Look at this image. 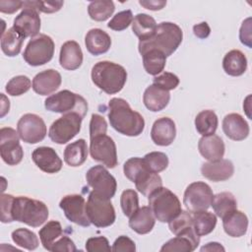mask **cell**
Returning a JSON list of instances; mask_svg holds the SVG:
<instances>
[{"label": "cell", "instance_id": "1", "mask_svg": "<svg viewBox=\"0 0 252 252\" xmlns=\"http://www.w3.org/2000/svg\"><path fill=\"white\" fill-rule=\"evenodd\" d=\"M108 107L109 123L115 131L129 137L142 134L145 128V120L139 112L130 107L125 99L113 97L109 100Z\"/></svg>", "mask_w": 252, "mask_h": 252}, {"label": "cell", "instance_id": "2", "mask_svg": "<svg viewBox=\"0 0 252 252\" xmlns=\"http://www.w3.org/2000/svg\"><path fill=\"white\" fill-rule=\"evenodd\" d=\"M182 38L183 32L179 26L171 22H162L158 25L152 36L139 40V52L143 55L149 50L156 49L167 57L176 51L182 42Z\"/></svg>", "mask_w": 252, "mask_h": 252}, {"label": "cell", "instance_id": "3", "mask_svg": "<svg viewBox=\"0 0 252 252\" xmlns=\"http://www.w3.org/2000/svg\"><path fill=\"white\" fill-rule=\"evenodd\" d=\"M91 75L93 83L107 94L119 93L127 81V72L124 67L111 61L95 63Z\"/></svg>", "mask_w": 252, "mask_h": 252}, {"label": "cell", "instance_id": "4", "mask_svg": "<svg viewBox=\"0 0 252 252\" xmlns=\"http://www.w3.org/2000/svg\"><path fill=\"white\" fill-rule=\"evenodd\" d=\"M47 206L38 200L26 196L15 197L12 206V218L14 220L24 222L32 227H38L48 218Z\"/></svg>", "mask_w": 252, "mask_h": 252}, {"label": "cell", "instance_id": "5", "mask_svg": "<svg viewBox=\"0 0 252 252\" xmlns=\"http://www.w3.org/2000/svg\"><path fill=\"white\" fill-rule=\"evenodd\" d=\"M149 207L160 222H169L181 212L178 197L169 189L159 187L149 196Z\"/></svg>", "mask_w": 252, "mask_h": 252}, {"label": "cell", "instance_id": "6", "mask_svg": "<svg viewBox=\"0 0 252 252\" xmlns=\"http://www.w3.org/2000/svg\"><path fill=\"white\" fill-rule=\"evenodd\" d=\"M44 107L56 113H78L84 118L88 112V102L80 94L71 91L63 90L48 96L44 101Z\"/></svg>", "mask_w": 252, "mask_h": 252}, {"label": "cell", "instance_id": "7", "mask_svg": "<svg viewBox=\"0 0 252 252\" xmlns=\"http://www.w3.org/2000/svg\"><path fill=\"white\" fill-rule=\"evenodd\" d=\"M87 216L94 226L107 227L114 223L116 216L110 199L103 198L92 191L86 203Z\"/></svg>", "mask_w": 252, "mask_h": 252}, {"label": "cell", "instance_id": "8", "mask_svg": "<svg viewBox=\"0 0 252 252\" xmlns=\"http://www.w3.org/2000/svg\"><path fill=\"white\" fill-rule=\"evenodd\" d=\"M54 46V41L50 36L39 33L29 41L23 53V58L31 66L44 65L52 59Z\"/></svg>", "mask_w": 252, "mask_h": 252}, {"label": "cell", "instance_id": "9", "mask_svg": "<svg viewBox=\"0 0 252 252\" xmlns=\"http://www.w3.org/2000/svg\"><path fill=\"white\" fill-rule=\"evenodd\" d=\"M82 120L83 118L75 112L63 114L51 124L48 131V137L56 144H66L79 134Z\"/></svg>", "mask_w": 252, "mask_h": 252}, {"label": "cell", "instance_id": "10", "mask_svg": "<svg viewBox=\"0 0 252 252\" xmlns=\"http://www.w3.org/2000/svg\"><path fill=\"white\" fill-rule=\"evenodd\" d=\"M86 179L88 185L99 196L111 199L115 195L117 189L116 179L104 166L94 165L91 167L86 174Z\"/></svg>", "mask_w": 252, "mask_h": 252}, {"label": "cell", "instance_id": "11", "mask_svg": "<svg viewBox=\"0 0 252 252\" xmlns=\"http://www.w3.org/2000/svg\"><path fill=\"white\" fill-rule=\"evenodd\" d=\"M213 197L211 187L205 182L197 181L187 186L183 196V204L191 213L207 211L212 204Z\"/></svg>", "mask_w": 252, "mask_h": 252}, {"label": "cell", "instance_id": "12", "mask_svg": "<svg viewBox=\"0 0 252 252\" xmlns=\"http://www.w3.org/2000/svg\"><path fill=\"white\" fill-rule=\"evenodd\" d=\"M90 154L93 159L101 162L108 168H114L117 163L116 145L106 134L91 138Z\"/></svg>", "mask_w": 252, "mask_h": 252}, {"label": "cell", "instance_id": "13", "mask_svg": "<svg viewBox=\"0 0 252 252\" xmlns=\"http://www.w3.org/2000/svg\"><path fill=\"white\" fill-rule=\"evenodd\" d=\"M0 154L4 162L8 165L20 163L24 158V151L20 145L18 131L10 127H3L0 130Z\"/></svg>", "mask_w": 252, "mask_h": 252}, {"label": "cell", "instance_id": "14", "mask_svg": "<svg viewBox=\"0 0 252 252\" xmlns=\"http://www.w3.org/2000/svg\"><path fill=\"white\" fill-rule=\"evenodd\" d=\"M17 131L20 138L28 144L41 142L47 133L43 119L33 113L24 114L17 123Z\"/></svg>", "mask_w": 252, "mask_h": 252}, {"label": "cell", "instance_id": "15", "mask_svg": "<svg viewBox=\"0 0 252 252\" xmlns=\"http://www.w3.org/2000/svg\"><path fill=\"white\" fill-rule=\"evenodd\" d=\"M59 207L71 222L81 226H89L91 224L86 212V201L82 195L71 194L64 196L59 203Z\"/></svg>", "mask_w": 252, "mask_h": 252}, {"label": "cell", "instance_id": "16", "mask_svg": "<svg viewBox=\"0 0 252 252\" xmlns=\"http://www.w3.org/2000/svg\"><path fill=\"white\" fill-rule=\"evenodd\" d=\"M13 28L24 38L34 37L40 30V17L38 11L33 8H23L15 18Z\"/></svg>", "mask_w": 252, "mask_h": 252}, {"label": "cell", "instance_id": "17", "mask_svg": "<svg viewBox=\"0 0 252 252\" xmlns=\"http://www.w3.org/2000/svg\"><path fill=\"white\" fill-rule=\"evenodd\" d=\"M32 158L35 165L46 173H56L62 168V160L53 148L39 147L32 154Z\"/></svg>", "mask_w": 252, "mask_h": 252}, {"label": "cell", "instance_id": "18", "mask_svg": "<svg viewBox=\"0 0 252 252\" xmlns=\"http://www.w3.org/2000/svg\"><path fill=\"white\" fill-rule=\"evenodd\" d=\"M176 136V127L174 121L169 117L157 119L151 130V138L158 146H169Z\"/></svg>", "mask_w": 252, "mask_h": 252}, {"label": "cell", "instance_id": "19", "mask_svg": "<svg viewBox=\"0 0 252 252\" xmlns=\"http://www.w3.org/2000/svg\"><path fill=\"white\" fill-rule=\"evenodd\" d=\"M168 227L175 236L187 237L198 247L200 236H198L194 230L192 216L188 212L181 210V212L168 222Z\"/></svg>", "mask_w": 252, "mask_h": 252}, {"label": "cell", "instance_id": "20", "mask_svg": "<svg viewBox=\"0 0 252 252\" xmlns=\"http://www.w3.org/2000/svg\"><path fill=\"white\" fill-rule=\"evenodd\" d=\"M202 175L214 182L225 181L234 173L233 163L228 159H219L205 162L201 166Z\"/></svg>", "mask_w": 252, "mask_h": 252}, {"label": "cell", "instance_id": "21", "mask_svg": "<svg viewBox=\"0 0 252 252\" xmlns=\"http://www.w3.org/2000/svg\"><path fill=\"white\" fill-rule=\"evenodd\" d=\"M62 78L58 71L47 69L39 72L32 79V90L40 95H47L54 93L61 85Z\"/></svg>", "mask_w": 252, "mask_h": 252}, {"label": "cell", "instance_id": "22", "mask_svg": "<svg viewBox=\"0 0 252 252\" xmlns=\"http://www.w3.org/2000/svg\"><path fill=\"white\" fill-rule=\"evenodd\" d=\"M222 130L225 136L233 141H242L249 135V125L238 113H229L222 120Z\"/></svg>", "mask_w": 252, "mask_h": 252}, {"label": "cell", "instance_id": "23", "mask_svg": "<svg viewBox=\"0 0 252 252\" xmlns=\"http://www.w3.org/2000/svg\"><path fill=\"white\" fill-rule=\"evenodd\" d=\"M59 63L62 68L69 71H74L81 67L83 63V51L77 41L68 40L62 44Z\"/></svg>", "mask_w": 252, "mask_h": 252}, {"label": "cell", "instance_id": "24", "mask_svg": "<svg viewBox=\"0 0 252 252\" xmlns=\"http://www.w3.org/2000/svg\"><path fill=\"white\" fill-rule=\"evenodd\" d=\"M198 149L202 157L209 161L221 159L225 151L222 139L215 134L210 136H203L199 140Z\"/></svg>", "mask_w": 252, "mask_h": 252}, {"label": "cell", "instance_id": "25", "mask_svg": "<svg viewBox=\"0 0 252 252\" xmlns=\"http://www.w3.org/2000/svg\"><path fill=\"white\" fill-rule=\"evenodd\" d=\"M85 44L91 54L97 56L109 50L111 46V38L104 31L100 29H92L86 34Z\"/></svg>", "mask_w": 252, "mask_h": 252}, {"label": "cell", "instance_id": "26", "mask_svg": "<svg viewBox=\"0 0 252 252\" xmlns=\"http://www.w3.org/2000/svg\"><path fill=\"white\" fill-rule=\"evenodd\" d=\"M169 92L154 84L145 90L143 95V102L145 106L153 112H158L165 108L169 102Z\"/></svg>", "mask_w": 252, "mask_h": 252}, {"label": "cell", "instance_id": "27", "mask_svg": "<svg viewBox=\"0 0 252 252\" xmlns=\"http://www.w3.org/2000/svg\"><path fill=\"white\" fill-rule=\"evenodd\" d=\"M156 218L150 207L139 208L130 218L129 226L138 234H147L155 226Z\"/></svg>", "mask_w": 252, "mask_h": 252}, {"label": "cell", "instance_id": "28", "mask_svg": "<svg viewBox=\"0 0 252 252\" xmlns=\"http://www.w3.org/2000/svg\"><path fill=\"white\" fill-rule=\"evenodd\" d=\"M225 233L231 237L243 236L248 228V218L241 211H233L222 219Z\"/></svg>", "mask_w": 252, "mask_h": 252}, {"label": "cell", "instance_id": "29", "mask_svg": "<svg viewBox=\"0 0 252 252\" xmlns=\"http://www.w3.org/2000/svg\"><path fill=\"white\" fill-rule=\"evenodd\" d=\"M222 68L229 76H241L247 69V58L240 50L232 49L224 55L222 59Z\"/></svg>", "mask_w": 252, "mask_h": 252}, {"label": "cell", "instance_id": "30", "mask_svg": "<svg viewBox=\"0 0 252 252\" xmlns=\"http://www.w3.org/2000/svg\"><path fill=\"white\" fill-rule=\"evenodd\" d=\"M88 158V146L84 139L69 144L64 150L65 162L73 167L82 165Z\"/></svg>", "mask_w": 252, "mask_h": 252}, {"label": "cell", "instance_id": "31", "mask_svg": "<svg viewBox=\"0 0 252 252\" xmlns=\"http://www.w3.org/2000/svg\"><path fill=\"white\" fill-rule=\"evenodd\" d=\"M134 183L136 189L146 197H149L155 190L162 186V180L158 173L153 172L149 168L141 172Z\"/></svg>", "mask_w": 252, "mask_h": 252}, {"label": "cell", "instance_id": "32", "mask_svg": "<svg viewBox=\"0 0 252 252\" xmlns=\"http://www.w3.org/2000/svg\"><path fill=\"white\" fill-rule=\"evenodd\" d=\"M132 31L139 37L140 40L149 38L157 30V23L155 19L147 14H137L132 22Z\"/></svg>", "mask_w": 252, "mask_h": 252}, {"label": "cell", "instance_id": "33", "mask_svg": "<svg viewBox=\"0 0 252 252\" xmlns=\"http://www.w3.org/2000/svg\"><path fill=\"white\" fill-rule=\"evenodd\" d=\"M211 206L216 215L220 219H223L231 212L237 210L236 199L230 192H220L214 195Z\"/></svg>", "mask_w": 252, "mask_h": 252}, {"label": "cell", "instance_id": "34", "mask_svg": "<svg viewBox=\"0 0 252 252\" xmlns=\"http://www.w3.org/2000/svg\"><path fill=\"white\" fill-rule=\"evenodd\" d=\"M25 38L12 27L1 35V49L9 57L17 56L22 49Z\"/></svg>", "mask_w": 252, "mask_h": 252}, {"label": "cell", "instance_id": "35", "mask_svg": "<svg viewBox=\"0 0 252 252\" xmlns=\"http://www.w3.org/2000/svg\"><path fill=\"white\" fill-rule=\"evenodd\" d=\"M219 125V119L215 111L211 109L202 110L195 117V127L197 132L202 136L215 134Z\"/></svg>", "mask_w": 252, "mask_h": 252}, {"label": "cell", "instance_id": "36", "mask_svg": "<svg viewBox=\"0 0 252 252\" xmlns=\"http://www.w3.org/2000/svg\"><path fill=\"white\" fill-rule=\"evenodd\" d=\"M194 230L198 236H203L211 233L217 224V217L213 213L200 211L193 213L192 216Z\"/></svg>", "mask_w": 252, "mask_h": 252}, {"label": "cell", "instance_id": "37", "mask_svg": "<svg viewBox=\"0 0 252 252\" xmlns=\"http://www.w3.org/2000/svg\"><path fill=\"white\" fill-rule=\"evenodd\" d=\"M142 56L143 65L148 74L157 76L163 71L166 63V56L162 52L152 49L144 53Z\"/></svg>", "mask_w": 252, "mask_h": 252}, {"label": "cell", "instance_id": "38", "mask_svg": "<svg viewBox=\"0 0 252 252\" xmlns=\"http://www.w3.org/2000/svg\"><path fill=\"white\" fill-rule=\"evenodd\" d=\"M63 228L61 226V223L57 220H50L42 228H40L38 234L41 241V244L43 247L51 251V248L54 244V242L62 236Z\"/></svg>", "mask_w": 252, "mask_h": 252}, {"label": "cell", "instance_id": "39", "mask_svg": "<svg viewBox=\"0 0 252 252\" xmlns=\"http://www.w3.org/2000/svg\"><path fill=\"white\" fill-rule=\"evenodd\" d=\"M114 10V3L109 0L92 1L88 6L90 18L96 22L106 21L113 14Z\"/></svg>", "mask_w": 252, "mask_h": 252}, {"label": "cell", "instance_id": "40", "mask_svg": "<svg viewBox=\"0 0 252 252\" xmlns=\"http://www.w3.org/2000/svg\"><path fill=\"white\" fill-rule=\"evenodd\" d=\"M12 239L16 245L27 250H34L38 247V238L34 232L28 228H18L12 232Z\"/></svg>", "mask_w": 252, "mask_h": 252}, {"label": "cell", "instance_id": "41", "mask_svg": "<svg viewBox=\"0 0 252 252\" xmlns=\"http://www.w3.org/2000/svg\"><path fill=\"white\" fill-rule=\"evenodd\" d=\"M197 247L193 242L184 236H175L174 238L169 239L165 242L161 248V252H191L194 251Z\"/></svg>", "mask_w": 252, "mask_h": 252}, {"label": "cell", "instance_id": "42", "mask_svg": "<svg viewBox=\"0 0 252 252\" xmlns=\"http://www.w3.org/2000/svg\"><path fill=\"white\" fill-rule=\"evenodd\" d=\"M31 87H32V84L29 77L24 75H19L14 78H12L6 85L5 90L8 94L13 96H19L27 93Z\"/></svg>", "mask_w": 252, "mask_h": 252}, {"label": "cell", "instance_id": "43", "mask_svg": "<svg viewBox=\"0 0 252 252\" xmlns=\"http://www.w3.org/2000/svg\"><path fill=\"white\" fill-rule=\"evenodd\" d=\"M147 167L153 172H160L168 165V158L161 152H151L143 158Z\"/></svg>", "mask_w": 252, "mask_h": 252}, {"label": "cell", "instance_id": "44", "mask_svg": "<svg viewBox=\"0 0 252 252\" xmlns=\"http://www.w3.org/2000/svg\"><path fill=\"white\" fill-rule=\"evenodd\" d=\"M120 205L123 214L130 218L139 209V198L137 192L133 189L124 190L120 197Z\"/></svg>", "mask_w": 252, "mask_h": 252}, {"label": "cell", "instance_id": "45", "mask_svg": "<svg viewBox=\"0 0 252 252\" xmlns=\"http://www.w3.org/2000/svg\"><path fill=\"white\" fill-rule=\"evenodd\" d=\"M147 165L143 158H131L123 165V171L125 176L132 182L136 179V177L147 169Z\"/></svg>", "mask_w": 252, "mask_h": 252}, {"label": "cell", "instance_id": "46", "mask_svg": "<svg viewBox=\"0 0 252 252\" xmlns=\"http://www.w3.org/2000/svg\"><path fill=\"white\" fill-rule=\"evenodd\" d=\"M133 14L131 10H125L117 13L107 24V27L113 31H123L127 29L133 22Z\"/></svg>", "mask_w": 252, "mask_h": 252}, {"label": "cell", "instance_id": "47", "mask_svg": "<svg viewBox=\"0 0 252 252\" xmlns=\"http://www.w3.org/2000/svg\"><path fill=\"white\" fill-rule=\"evenodd\" d=\"M63 4V1H24L23 8H33L42 13H55Z\"/></svg>", "mask_w": 252, "mask_h": 252}, {"label": "cell", "instance_id": "48", "mask_svg": "<svg viewBox=\"0 0 252 252\" xmlns=\"http://www.w3.org/2000/svg\"><path fill=\"white\" fill-rule=\"evenodd\" d=\"M153 82L154 85L169 92L170 90H174L179 85V78L173 73L163 72L155 77Z\"/></svg>", "mask_w": 252, "mask_h": 252}, {"label": "cell", "instance_id": "49", "mask_svg": "<svg viewBox=\"0 0 252 252\" xmlns=\"http://www.w3.org/2000/svg\"><path fill=\"white\" fill-rule=\"evenodd\" d=\"M15 197L10 194H2L0 197V213L1 221L3 223H8L14 221L12 218V206Z\"/></svg>", "mask_w": 252, "mask_h": 252}, {"label": "cell", "instance_id": "50", "mask_svg": "<svg viewBox=\"0 0 252 252\" xmlns=\"http://www.w3.org/2000/svg\"><path fill=\"white\" fill-rule=\"evenodd\" d=\"M107 123L103 116L94 113L90 122V139L98 135L106 134Z\"/></svg>", "mask_w": 252, "mask_h": 252}, {"label": "cell", "instance_id": "51", "mask_svg": "<svg viewBox=\"0 0 252 252\" xmlns=\"http://www.w3.org/2000/svg\"><path fill=\"white\" fill-rule=\"evenodd\" d=\"M86 250L89 252H97V251H110L111 247L107 238L104 236L91 237L86 242Z\"/></svg>", "mask_w": 252, "mask_h": 252}, {"label": "cell", "instance_id": "52", "mask_svg": "<svg viewBox=\"0 0 252 252\" xmlns=\"http://www.w3.org/2000/svg\"><path fill=\"white\" fill-rule=\"evenodd\" d=\"M111 250L115 252H135L136 245L135 242L128 236L121 235L115 239Z\"/></svg>", "mask_w": 252, "mask_h": 252}, {"label": "cell", "instance_id": "53", "mask_svg": "<svg viewBox=\"0 0 252 252\" xmlns=\"http://www.w3.org/2000/svg\"><path fill=\"white\" fill-rule=\"evenodd\" d=\"M51 251H53V252H75V251H77V248L71 238H69L66 235H63L54 242V244L51 248Z\"/></svg>", "mask_w": 252, "mask_h": 252}, {"label": "cell", "instance_id": "54", "mask_svg": "<svg viewBox=\"0 0 252 252\" xmlns=\"http://www.w3.org/2000/svg\"><path fill=\"white\" fill-rule=\"evenodd\" d=\"M239 39L242 44L246 45L247 47H252V37H251V18H247L243 21L240 31H239Z\"/></svg>", "mask_w": 252, "mask_h": 252}, {"label": "cell", "instance_id": "55", "mask_svg": "<svg viewBox=\"0 0 252 252\" xmlns=\"http://www.w3.org/2000/svg\"><path fill=\"white\" fill-rule=\"evenodd\" d=\"M24 1L17 0H1L0 1V12L6 14H13L16 11L23 8Z\"/></svg>", "mask_w": 252, "mask_h": 252}, {"label": "cell", "instance_id": "56", "mask_svg": "<svg viewBox=\"0 0 252 252\" xmlns=\"http://www.w3.org/2000/svg\"><path fill=\"white\" fill-rule=\"evenodd\" d=\"M193 32L197 37H199L201 39H204V38H207L210 35L211 29H210L207 22H202V23L197 24L193 27Z\"/></svg>", "mask_w": 252, "mask_h": 252}, {"label": "cell", "instance_id": "57", "mask_svg": "<svg viewBox=\"0 0 252 252\" xmlns=\"http://www.w3.org/2000/svg\"><path fill=\"white\" fill-rule=\"evenodd\" d=\"M139 4L148 10L158 11V10H161L166 5V1H164V0H140Z\"/></svg>", "mask_w": 252, "mask_h": 252}, {"label": "cell", "instance_id": "58", "mask_svg": "<svg viewBox=\"0 0 252 252\" xmlns=\"http://www.w3.org/2000/svg\"><path fill=\"white\" fill-rule=\"evenodd\" d=\"M224 247L219 242H209L201 248V251H224Z\"/></svg>", "mask_w": 252, "mask_h": 252}, {"label": "cell", "instance_id": "59", "mask_svg": "<svg viewBox=\"0 0 252 252\" xmlns=\"http://www.w3.org/2000/svg\"><path fill=\"white\" fill-rule=\"evenodd\" d=\"M1 98H2V102H1V117H4L5 114L7 112H9L10 101H9V99L3 94H1Z\"/></svg>", "mask_w": 252, "mask_h": 252}]
</instances>
